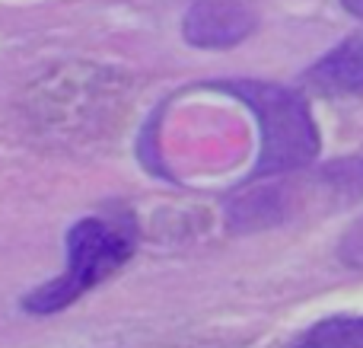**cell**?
<instances>
[{"label": "cell", "instance_id": "cell-1", "mask_svg": "<svg viewBox=\"0 0 363 348\" xmlns=\"http://www.w3.org/2000/svg\"><path fill=\"white\" fill-rule=\"evenodd\" d=\"M223 89L242 99L262 128L255 176L300 170L319 157V128L296 89L264 80H223Z\"/></svg>", "mask_w": 363, "mask_h": 348}, {"label": "cell", "instance_id": "cell-2", "mask_svg": "<svg viewBox=\"0 0 363 348\" xmlns=\"http://www.w3.org/2000/svg\"><path fill=\"white\" fill-rule=\"evenodd\" d=\"M134 236L131 227L121 221H108V217H83L70 227L67 234V266L55 281L35 288L23 307L35 317H48V313L64 310L74 304L77 298L115 275L128 259L134 256Z\"/></svg>", "mask_w": 363, "mask_h": 348}, {"label": "cell", "instance_id": "cell-3", "mask_svg": "<svg viewBox=\"0 0 363 348\" xmlns=\"http://www.w3.org/2000/svg\"><path fill=\"white\" fill-rule=\"evenodd\" d=\"M255 16L236 0H198L182 19V36L194 48H233L252 36Z\"/></svg>", "mask_w": 363, "mask_h": 348}, {"label": "cell", "instance_id": "cell-4", "mask_svg": "<svg viewBox=\"0 0 363 348\" xmlns=\"http://www.w3.org/2000/svg\"><path fill=\"white\" fill-rule=\"evenodd\" d=\"M303 80L322 96H363V36L319 58Z\"/></svg>", "mask_w": 363, "mask_h": 348}, {"label": "cell", "instance_id": "cell-5", "mask_svg": "<svg viewBox=\"0 0 363 348\" xmlns=\"http://www.w3.org/2000/svg\"><path fill=\"white\" fill-rule=\"evenodd\" d=\"M290 348H363V317H328Z\"/></svg>", "mask_w": 363, "mask_h": 348}, {"label": "cell", "instance_id": "cell-6", "mask_svg": "<svg viewBox=\"0 0 363 348\" xmlns=\"http://www.w3.org/2000/svg\"><path fill=\"white\" fill-rule=\"evenodd\" d=\"M338 256L345 266L363 272V217H357V221L351 224V230L345 234V240H341V246H338Z\"/></svg>", "mask_w": 363, "mask_h": 348}, {"label": "cell", "instance_id": "cell-7", "mask_svg": "<svg viewBox=\"0 0 363 348\" xmlns=\"http://www.w3.org/2000/svg\"><path fill=\"white\" fill-rule=\"evenodd\" d=\"M345 6H347V10H354V13H360V16H363V0H345Z\"/></svg>", "mask_w": 363, "mask_h": 348}]
</instances>
